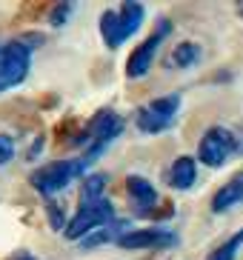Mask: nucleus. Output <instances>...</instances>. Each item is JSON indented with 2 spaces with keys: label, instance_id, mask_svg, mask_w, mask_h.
<instances>
[{
  "label": "nucleus",
  "instance_id": "nucleus-18",
  "mask_svg": "<svg viewBox=\"0 0 243 260\" xmlns=\"http://www.w3.org/2000/svg\"><path fill=\"white\" fill-rule=\"evenodd\" d=\"M9 260H38V257H35L32 252H26V249H20V252H15Z\"/></svg>",
  "mask_w": 243,
  "mask_h": 260
},
{
  "label": "nucleus",
  "instance_id": "nucleus-5",
  "mask_svg": "<svg viewBox=\"0 0 243 260\" xmlns=\"http://www.w3.org/2000/svg\"><path fill=\"white\" fill-rule=\"evenodd\" d=\"M29 63H32V49L23 40H12L0 49V92L23 83L26 75H29Z\"/></svg>",
  "mask_w": 243,
  "mask_h": 260
},
{
  "label": "nucleus",
  "instance_id": "nucleus-1",
  "mask_svg": "<svg viewBox=\"0 0 243 260\" xmlns=\"http://www.w3.org/2000/svg\"><path fill=\"white\" fill-rule=\"evenodd\" d=\"M143 17H146V9L140 6V3H123V6H117V9L103 12V17H100L103 43H106L109 49L123 46V43L143 26Z\"/></svg>",
  "mask_w": 243,
  "mask_h": 260
},
{
  "label": "nucleus",
  "instance_id": "nucleus-10",
  "mask_svg": "<svg viewBox=\"0 0 243 260\" xmlns=\"http://www.w3.org/2000/svg\"><path fill=\"white\" fill-rule=\"evenodd\" d=\"M126 191H129V198L135 200V206L140 209V212H152L155 206H158V191H155L152 180H146V177L140 175H129L126 177Z\"/></svg>",
  "mask_w": 243,
  "mask_h": 260
},
{
  "label": "nucleus",
  "instance_id": "nucleus-17",
  "mask_svg": "<svg viewBox=\"0 0 243 260\" xmlns=\"http://www.w3.org/2000/svg\"><path fill=\"white\" fill-rule=\"evenodd\" d=\"M69 15H72V3H63V6H57V9L52 12V23H54V26H63Z\"/></svg>",
  "mask_w": 243,
  "mask_h": 260
},
{
  "label": "nucleus",
  "instance_id": "nucleus-9",
  "mask_svg": "<svg viewBox=\"0 0 243 260\" xmlns=\"http://www.w3.org/2000/svg\"><path fill=\"white\" fill-rule=\"evenodd\" d=\"M240 203H243V172H237V175H232L221 189L215 191L212 212L221 214V212H229V209L240 206Z\"/></svg>",
  "mask_w": 243,
  "mask_h": 260
},
{
  "label": "nucleus",
  "instance_id": "nucleus-3",
  "mask_svg": "<svg viewBox=\"0 0 243 260\" xmlns=\"http://www.w3.org/2000/svg\"><path fill=\"white\" fill-rule=\"evenodd\" d=\"M177 109H180V94H163V98L146 103L135 117L137 129L143 132V135H160V132H166L175 123Z\"/></svg>",
  "mask_w": 243,
  "mask_h": 260
},
{
  "label": "nucleus",
  "instance_id": "nucleus-19",
  "mask_svg": "<svg viewBox=\"0 0 243 260\" xmlns=\"http://www.w3.org/2000/svg\"><path fill=\"white\" fill-rule=\"evenodd\" d=\"M237 12H240V15H243V3H240V6H237Z\"/></svg>",
  "mask_w": 243,
  "mask_h": 260
},
{
  "label": "nucleus",
  "instance_id": "nucleus-4",
  "mask_svg": "<svg viewBox=\"0 0 243 260\" xmlns=\"http://www.w3.org/2000/svg\"><path fill=\"white\" fill-rule=\"evenodd\" d=\"M86 172L83 160H54L40 166L35 175H32V186L40 191V194H54V191L66 189L75 177H80Z\"/></svg>",
  "mask_w": 243,
  "mask_h": 260
},
{
  "label": "nucleus",
  "instance_id": "nucleus-6",
  "mask_svg": "<svg viewBox=\"0 0 243 260\" xmlns=\"http://www.w3.org/2000/svg\"><path fill=\"white\" fill-rule=\"evenodd\" d=\"M237 152V138L235 132H229L226 126H212L206 129V135L200 138V146H198V157L203 166H223V163Z\"/></svg>",
  "mask_w": 243,
  "mask_h": 260
},
{
  "label": "nucleus",
  "instance_id": "nucleus-14",
  "mask_svg": "<svg viewBox=\"0 0 243 260\" xmlns=\"http://www.w3.org/2000/svg\"><path fill=\"white\" fill-rule=\"evenodd\" d=\"M106 175H92L83 180V189H80V203H95V200H103V191H106Z\"/></svg>",
  "mask_w": 243,
  "mask_h": 260
},
{
  "label": "nucleus",
  "instance_id": "nucleus-16",
  "mask_svg": "<svg viewBox=\"0 0 243 260\" xmlns=\"http://www.w3.org/2000/svg\"><path fill=\"white\" fill-rule=\"evenodd\" d=\"M15 157V140L9 138V135H0V166L9 163Z\"/></svg>",
  "mask_w": 243,
  "mask_h": 260
},
{
  "label": "nucleus",
  "instance_id": "nucleus-15",
  "mask_svg": "<svg viewBox=\"0 0 243 260\" xmlns=\"http://www.w3.org/2000/svg\"><path fill=\"white\" fill-rule=\"evenodd\" d=\"M240 246H243V229L237 232V235L229 237L226 243L218 246V249H215V252L209 254L206 260H235V254H237V249H240Z\"/></svg>",
  "mask_w": 243,
  "mask_h": 260
},
{
  "label": "nucleus",
  "instance_id": "nucleus-2",
  "mask_svg": "<svg viewBox=\"0 0 243 260\" xmlns=\"http://www.w3.org/2000/svg\"><path fill=\"white\" fill-rule=\"evenodd\" d=\"M112 217H114V209H112V203H109L106 198L95 200V203H80L77 214L66 223L63 235H66L69 240H83V237L92 235V232H98L100 226L112 223Z\"/></svg>",
  "mask_w": 243,
  "mask_h": 260
},
{
  "label": "nucleus",
  "instance_id": "nucleus-13",
  "mask_svg": "<svg viewBox=\"0 0 243 260\" xmlns=\"http://www.w3.org/2000/svg\"><path fill=\"white\" fill-rule=\"evenodd\" d=\"M120 229H123V223H106V226H100L98 232H92L89 237H83V249H95V246L109 243V240H120Z\"/></svg>",
  "mask_w": 243,
  "mask_h": 260
},
{
  "label": "nucleus",
  "instance_id": "nucleus-12",
  "mask_svg": "<svg viewBox=\"0 0 243 260\" xmlns=\"http://www.w3.org/2000/svg\"><path fill=\"white\" fill-rule=\"evenodd\" d=\"M200 46L198 43H192V40H183V43H177L175 52H172V63H175L177 69H192V66H198L200 60Z\"/></svg>",
  "mask_w": 243,
  "mask_h": 260
},
{
  "label": "nucleus",
  "instance_id": "nucleus-8",
  "mask_svg": "<svg viewBox=\"0 0 243 260\" xmlns=\"http://www.w3.org/2000/svg\"><path fill=\"white\" fill-rule=\"evenodd\" d=\"M175 243H177L175 232L158 229V226L126 232V235H120V240H117L120 249H169V246H175Z\"/></svg>",
  "mask_w": 243,
  "mask_h": 260
},
{
  "label": "nucleus",
  "instance_id": "nucleus-7",
  "mask_svg": "<svg viewBox=\"0 0 243 260\" xmlns=\"http://www.w3.org/2000/svg\"><path fill=\"white\" fill-rule=\"evenodd\" d=\"M166 31H169V23H160V29L155 31L152 38H146L143 43L129 54V60H126V77L137 80V77H143L146 72L152 69V60H155V54H158L160 43H163V38H166Z\"/></svg>",
  "mask_w": 243,
  "mask_h": 260
},
{
  "label": "nucleus",
  "instance_id": "nucleus-11",
  "mask_svg": "<svg viewBox=\"0 0 243 260\" xmlns=\"http://www.w3.org/2000/svg\"><path fill=\"white\" fill-rule=\"evenodd\" d=\"M195 180H198V163H195V157H189V154L177 157L172 163V169H169V186L177 191H186V189H192Z\"/></svg>",
  "mask_w": 243,
  "mask_h": 260
}]
</instances>
